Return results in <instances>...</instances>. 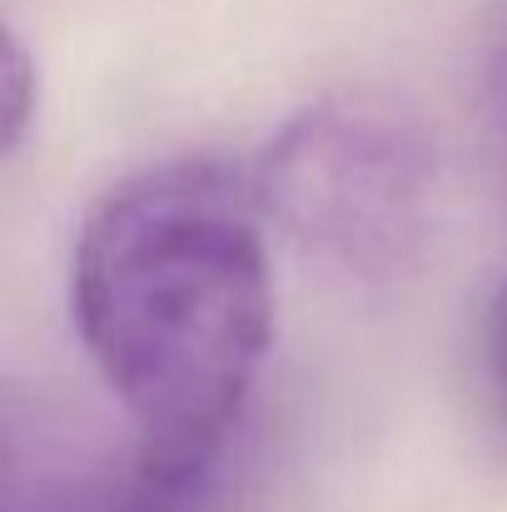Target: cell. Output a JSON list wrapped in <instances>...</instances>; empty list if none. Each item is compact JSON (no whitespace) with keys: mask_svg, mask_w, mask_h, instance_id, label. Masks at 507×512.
<instances>
[{"mask_svg":"<svg viewBox=\"0 0 507 512\" xmlns=\"http://www.w3.org/2000/svg\"><path fill=\"white\" fill-rule=\"evenodd\" d=\"M70 319L140 458L204 493L274 348V264L249 174L194 155L95 199L70 249Z\"/></svg>","mask_w":507,"mask_h":512,"instance_id":"1","label":"cell"},{"mask_svg":"<svg viewBox=\"0 0 507 512\" xmlns=\"http://www.w3.org/2000/svg\"><path fill=\"white\" fill-rule=\"evenodd\" d=\"M244 174L264 224L353 274L393 279L423 254L438 155L428 130L393 100H314L274 130Z\"/></svg>","mask_w":507,"mask_h":512,"instance_id":"2","label":"cell"},{"mask_svg":"<svg viewBox=\"0 0 507 512\" xmlns=\"http://www.w3.org/2000/svg\"><path fill=\"white\" fill-rule=\"evenodd\" d=\"M194 498L140 458L135 438L90 443L35 393L0 383V512H189Z\"/></svg>","mask_w":507,"mask_h":512,"instance_id":"3","label":"cell"},{"mask_svg":"<svg viewBox=\"0 0 507 512\" xmlns=\"http://www.w3.org/2000/svg\"><path fill=\"white\" fill-rule=\"evenodd\" d=\"M35 100H40L35 60H30L25 40L0 20V160H5L10 150H20V140L30 135Z\"/></svg>","mask_w":507,"mask_h":512,"instance_id":"4","label":"cell"},{"mask_svg":"<svg viewBox=\"0 0 507 512\" xmlns=\"http://www.w3.org/2000/svg\"><path fill=\"white\" fill-rule=\"evenodd\" d=\"M478 368H483V393L493 418L507 433V284L488 299L483 309V329H478Z\"/></svg>","mask_w":507,"mask_h":512,"instance_id":"5","label":"cell"}]
</instances>
